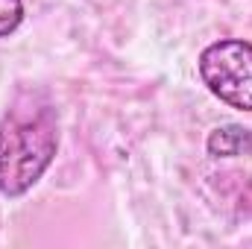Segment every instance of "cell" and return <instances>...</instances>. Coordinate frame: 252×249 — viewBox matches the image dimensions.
Returning a JSON list of instances; mask_svg holds the SVG:
<instances>
[{
  "mask_svg": "<svg viewBox=\"0 0 252 249\" xmlns=\"http://www.w3.org/2000/svg\"><path fill=\"white\" fill-rule=\"evenodd\" d=\"M24 24V0H0V38H9Z\"/></svg>",
  "mask_w": 252,
  "mask_h": 249,
  "instance_id": "cell-4",
  "label": "cell"
},
{
  "mask_svg": "<svg viewBox=\"0 0 252 249\" xmlns=\"http://www.w3.org/2000/svg\"><path fill=\"white\" fill-rule=\"evenodd\" d=\"M202 85L229 109L252 112V41L220 38L199 53Z\"/></svg>",
  "mask_w": 252,
  "mask_h": 249,
  "instance_id": "cell-2",
  "label": "cell"
},
{
  "mask_svg": "<svg viewBox=\"0 0 252 249\" xmlns=\"http://www.w3.org/2000/svg\"><path fill=\"white\" fill-rule=\"evenodd\" d=\"M59 153L56 106L41 91H21L0 118V193L21 199L41 182Z\"/></svg>",
  "mask_w": 252,
  "mask_h": 249,
  "instance_id": "cell-1",
  "label": "cell"
},
{
  "mask_svg": "<svg viewBox=\"0 0 252 249\" xmlns=\"http://www.w3.org/2000/svg\"><path fill=\"white\" fill-rule=\"evenodd\" d=\"M205 150L211 158H238L252 156V129L241 124H220L205 138Z\"/></svg>",
  "mask_w": 252,
  "mask_h": 249,
  "instance_id": "cell-3",
  "label": "cell"
}]
</instances>
